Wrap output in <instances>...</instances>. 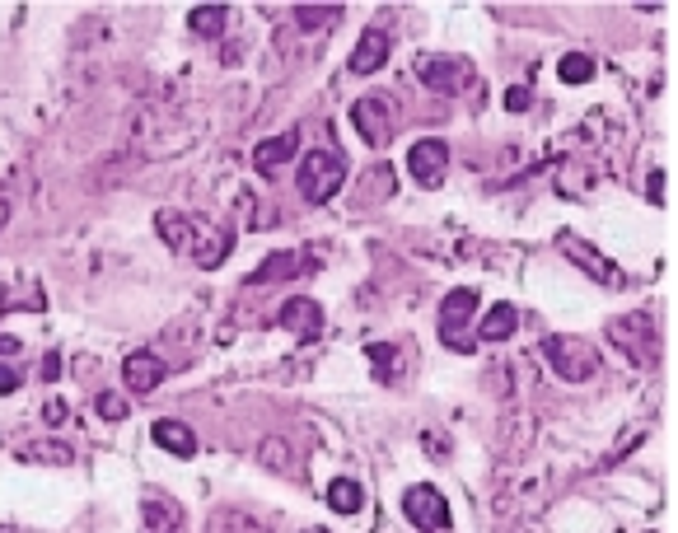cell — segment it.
Instances as JSON below:
<instances>
[{"mask_svg": "<svg viewBox=\"0 0 678 533\" xmlns=\"http://www.w3.org/2000/svg\"><path fill=\"white\" fill-rule=\"evenodd\" d=\"M19 384H24V379H19L15 365H0V398H5V393H15Z\"/></svg>", "mask_w": 678, "mask_h": 533, "instance_id": "f546056e", "label": "cell"}, {"mask_svg": "<svg viewBox=\"0 0 678 533\" xmlns=\"http://www.w3.org/2000/svg\"><path fill=\"white\" fill-rule=\"evenodd\" d=\"M94 407H99L103 421H127V412H131L127 398H117V393H99V403H94Z\"/></svg>", "mask_w": 678, "mask_h": 533, "instance_id": "4316f807", "label": "cell"}, {"mask_svg": "<svg viewBox=\"0 0 678 533\" xmlns=\"http://www.w3.org/2000/svg\"><path fill=\"white\" fill-rule=\"evenodd\" d=\"M225 19H230V10H225V5H192V10H188V29L197 33V38H220V33H225Z\"/></svg>", "mask_w": 678, "mask_h": 533, "instance_id": "d6986e66", "label": "cell"}, {"mask_svg": "<svg viewBox=\"0 0 678 533\" xmlns=\"http://www.w3.org/2000/svg\"><path fill=\"white\" fill-rule=\"evenodd\" d=\"M10 220V202H5V192H0V225Z\"/></svg>", "mask_w": 678, "mask_h": 533, "instance_id": "e575fe53", "label": "cell"}, {"mask_svg": "<svg viewBox=\"0 0 678 533\" xmlns=\"http://www.w3.org/2000/svg\"><path fill=\"white\" fill-rule=\"evenodd\" d=\"M543 361L557 370V379H566V384H585V379L599 375V351H594L585 337H566V332H552V337H543Z\"/></svg>", "mask_w": 678, "mask_h": 533, "instance_id": "7a4b0ae2", "label": "cell"}, {"mask_svg": "<svg viewBox=\"0 0 678 533\" xmlns=\"http://www.w3.org/2000/svg\"><path fill=\"white\" fill-rule=\"evenodd\" d=\"M557 71H562L566 85H585V80L594 75V57H585V52H566Z\"/></svg>", "mask_w": 678, "mask_h": 533, "instance_id": "484cf974", "label": "cell"}, {"mask_svg": "<svg viewBox=\"0 0 678 533\" xmlns=\"http://www.w3.org/2000/svg\"><path fill=\"white\" fill-rule=\"evenodd\" d=\"M515 328H520V309L515 304H491L487 314H482V323H477V337L482 342H505Z\"/></svg>", "mask_w": 678, "mask_h": 533, "instance_id": "e0dca14e", "label": "cell"}, {"mask_svg": "<svg viewBox=\"0 0 678 533\" xmlns=\"http://www.w3.org/2000/svg\"><path fill=\"white\" fill-rule=\"evenodd\" d=\"M473 309H477V290L459 286V290H449V295H445V304H440V342H445L449 351H463V356L473 351V342L463 337V328H468Z\"/></svg>", "mask_w": 678, "mask_h": 533, "instance_id": "8992f818", "label": "cell"}, {"mask_svg": "<svg viewBox=\"0 0 678 533\" xmlns=\"http://www.w3.org/2000/svg\"><path fill=\"white\" fill-rule=\"evenodd\" d=\"M389 197H393V169L389 164H375L361 178V202H389Z\"/></svg>", "mask_w": 678, "mask_h": 533, "instance_id": "cb8c5ba5", "label": "cell"}, {"mask_svg": "<svg viewBox=\"0 0 678 533\" xmlns=\"http://www.w3.org/2000/svg\"><path fill=\"white\" fill-rule=\"evenodd\" d=\"M295 150H300V131H286V136L262 141L258 150H253V164H258V173H276L281 164H290V159H295Z\"/></svg>", "mask_w": 678, "mask_h": 533, "instance_id": "2e32d148", "label": "cell"}, {"mask_svg": "<svg viewBox=\"0 0 678 533\" xmlns=\"http://www.w3.org/2000/svg\"><path fill=\"white\" fill-rule=\"evenodd\" d=\"M178 253H188L197 267H220V262L234 253V239H230V230H220V225H211L206 216H188L183 211V248Z\"/></svg>", "mask_w": 678, "mask_h": 533, "instance_id": "277c9868", "label": "cell"}, {"mask_svg": "<svg viewBox=\"0 0 678 533\" xmlns=\"http://www.w3.org/2000/svg\"><path fill=\"white\" fill-rule=\"evenodd\" d=\"M141 519L145 533H183V505L174 496H164V491H145Z\"/></svg>", "mask_w": 678, "mask_h": 533, "instance_id": "5bb4252c", "label": "cell"}, {"mask_svg": "<svg viewBox=\"0 0 678 533\" xmlns=\"http://www.w3.org/2000/svg\"><path fill=\"white\" fill-rule=\"evenodd\" d=\"M557 248H562V258L566 262H576L580 272L590 276V281H599V286H608V290H622L627 286V276H622V267H613V262L599 253V248H590L580 234H562L557 239Z\"/></svg>", "mask_w": 678, "mask_h": 533, "instance_id": "5b68a950", "label": "cell"}, {"mask_svg": "<svg viewBox=\"0 0 678 533\" xmlns=\"http://www.w3.org/2000/svg\"><path fill=\"white\" fill-rule=\"evenodd\" d=\"M10 351H19L15 337H0V356H10Z\"/></svg>", "mask_w": 678, "mask_h": 533, "instance_id": "836d02e7", "label": "cell"}, {"mask_svg": "<svg viewBox=\"0 0 678 533\" xmlns=\"http://www.w3.org/2000/svg\"><path fill=\"white\" fill-rule=\"evenodd\" d=\"M150 435H155L159 449H169V454H178V459L197 454V435H192L183 421H155V426H150Z\"/></svg>", "mask_w": 678, "mask_h": 533, "instance_id": "ac0fdd59", "label": "cell"}, {"mask_svg": "<svg viewBox=\"0 0 678 533\" xmlns=\"http://www.w3.org/2000/svg\"><path fill=\"white\" fill-rule=\"evenodd\" d=\"M370 365H375V375L384 379V384H398V370H403V351L393 342H379L370 346Z\"/></svg>", "mask_w": 678, "mask_h": 533, "instance_id": "7402d4cb", "label": "cell"}, {"mask_svg": "<svg viewBox=\"0 0 678 533\" xmlns=\"http://www.w3.org/2000/svg\"><path fill=\"white\" fill-rule=\"evenodd\" d=\"M309 533H323V529H309Z\"/></svg>", "mask_w": 678, "mask_h": 533, "instance_id": "d590c367", "label": "cell"}, {"mask_svg": "<svg viewBox=\"0 0 678 533\" xmlns=\"http://www.w3.org/2000/svg\"><path fill=\"white\" fill-rule=\"evenodd\" d=\"M61 375V356H57V351H52V356H47V361H43V379H47V384H52V379H57Z\"/></svg>", "mask_w": 678, "mask_h": 533, "instance_id": "4dcf8cb0", "label": "cell"}, {"mask_svg": "<svg viewBox=\"0 0 678 533\" xmlns=\"http://www.w3.org/2000/svg\"><path fill=\"white\" fill-rule=\"evenodd\" d=\"M164 375H169V365L159 361L155 351H131L127 361H122V384L136 393H155L164 384Z\"/></svg>", "mask_w": 678, "mask_h": 533, "instance_id": "7c38bea8", "label": "cell"}, {"mask_svg": "<svg viewBox=\"0 0 678 533\" xmlns=\"http://www.w3.org/2000/svg\"><path fill=\"white\" fill-rule=\"evenodd\" d=\"M318 262L309 258V253H295V248H286V253H272V258H262L258 267H253V286H276V281H290V276L300 272H314Z\"/></svg>", "mask_w": 678, "mask_h": 533, "instance_id": "8fae6325", "label": "cell"}, {"mask_svg": "<svg viewBox=\"0 0 678 533\" xmlns=\"http://www.w3.org/2000/svg\"><path fill=\"white\" fill-rule=\"evenodd\" d=\"M290 15H295L300 29H328V24H337L347 10H342V5H295Z\"/></svg>", "mask_w": 678, "mask_h": 533, "instance_id": "603a6c76", "label": "cell"}, {"mask_svg": "<svg viewBox=\"0 0 678 533\" xmlns=\"http://www.w3.org/2000/svg\"><path fill=\"white\" fill-rule=\"evenodd\" d=\"M403 510H407V519H412V524H417L421 533H440V529H449V501L431 487V482H417V487H407Z\"/></svg>", "mask_w": 678, "mask_h": 533, "instance_id": "52a82bcc", "label": "cell"}, {"mask_svg": "<svg viewBox=\"0 0 678 533\" xmlns=\"http://www.w3.org/2000/svg\"><path fill=\"white\" fill-rule=\"evenodd\" d=\"M529 103H534V94H529V89H524V85L505 89V108H510V113H524V108H529Z\"/></svg>", "mask_w": 678, "mask_h": 533, "instance_id": "f1b7e54d", "label": "cell"}, {"mask_svg": "<svg viewBox=\"0 0 678 533\" xmlns=\"http://www.w3.org/2000/svg\"><path fill=\"white\" fill-rule=\"evenodd\" d=\"M646 192H650V202H660V192H664V173H660V169L650 173V183H646Z\"/></svg>", "mask_w": 678, "mask_h": 533, "instance_id": "1f68e13d", "label": "cell"}, {"mask_svg": "<svg viewBox=\"0 0 678 533\" xmlns=\"http://www.w3.org/2000/svg\"><path fill=\"white\" fill-rule=\"evenodd\" d=\"M608 342L618 346L622 356L641 370H655L660 365V323L655 314H622L608 323Z\"/></svg>", "mask_w": 678, "mask_h": 533, "instance_id": "6da1fadb", "label": "cell"}, {"mask_svg": "<svg viewBox=\"0 0 678 533\" xmlns=\"http://www.w3.org/2000/svg\"><path fill=\"white\" fill-rule=\"evenodd\" d=\"M206 533H267L253 515H244V510H216L211 515V524H206Z\"/></svg>", "mask_w": 678, "mask_h": 533, "instance_id": "44dd1931", "label": "cell"}, {"mask_svg": "<svg viewBox=\"0 0 678 533\" xmlns=\"http://www.w3.org/2000/svg\"><path fill=\"white\" fill-rule=\"evenodd\" d=\"M417 80L426 89H435V94H463V85L473 80V71H468V61H459V57H421Z\"/></svg>", "mask_w": 678, "mask_h": 533, "instance_id": "9c48e42d", "label": "cell"}, {"mask_svg": "<svg viewBox=\"0 0 678 533\" xmlns=\"http://www.w3.org/2000/svg\"><path fill=\"white\" fill-rule=\"evenodd\" d=\"M258 459L267 463V468H286V463H290V449H286V440H262Z\"/></svg>", "mask_w": 678, "mask_h": 533, "instance_id": "83f0119b", "label": "cell"}, {"mask_svg": "<svg viewBox=\"0 0 678 533\" xmlns=\"http://www.w3.org/2000/svg\"><path fill=\"white\" fill-rule=\"evenodd\" d=\"M19 459L24 463H75V449L61 445V440H33V445H19Z\"/></svg>", "mask_w": 678, "mask_h": 533, "instance_id": "ffe728a7", "label": "cell"}, {"mask_svg": "<svg viewBox=\"0 0 678 533\" xmlns=\"http://www.w3.org/2000/svg\"><path fill=\"white\" fill-rule=\"evenodd\" d=\"M351 122L361 131V141L375 145V150H384V145L393 141V108H389V99H379V94L351 103Z\"/></svg>", "mask_w": 678, "mask_h": 533, "instance_id": "ba28073f", "label": "cell"}, {"mask_svg": "<svg viewBox=\"0 0 678 533\" xmlns=\"http://www.w3.org/2000/svg\"><path fill=\"white\" fill-rule=\"evenodd\" d=\"M389 33L384 29H365L361 43H356V52H351V71L356 75H375L384 61H389Z\"/></svg>", "mask_w": 678, "mask_h": 533, "instance_id": "9a60e30c", "label": "cell"}, {"mask_svg": "<svg viewBox=\"0 0 678 533\" xmlns=\"http://www.w3.org/2000/svg\"><path fill=\"white\" fill-rule=\"evenodd\" d=\"M43 417H47V421H61V417H66V403H47Z\"/></svg>", "mask_w": 678, "mask_h": 533, "instance_id": "d6a6232c", "label": "cell"}, {"mask_svg": "<svg viewBox=\"0 0 678 533\" xmlns=\"http://www.w3.org/2000/svg\"><path fill=\"white\" fill-rule=\"evenodd\" d=\"M276 323L286 332H295L300 342H314L318 332H323V309H318L314 300H304V295H295V300L281 304V314H276Z\"/></svg>", "mask_w": 678, "mask_h": 533, "instance_id": "4fadbf2b", "label": "cell"}, {"mask_svg": "<svg viewBox=\"0 0 678 533\" xmlns=\"http://www.w3.org/2000/svg\"><path fill=\"white\" fill-rule=\"evenodd\" d=\"M407 169L417 178L421 188H440L445 183V169H449V145L440 136H426V141L412 145V155H407Z\"/></svg>", "mask_w": 678, "mask_h": 533, "instance_id": "30bf717a", "label": "cell"}, {"mask_svg": "<svg viewBox=\"0 0 678 533\" xmlns=\"http://www.w3.org/2000/svg\"><path fill=\"white\" fill-rule=\"evenodd\" d=\"M347 183V155L342 150H309L300 164V197L309 206H323Z\"/></svg>", "mask_w": 678, "mask_h": 533, "instance_id": "3957f363", "label": "cell"}, {"mask_svg": "<svg viewBox=\"0 0 678 533\" xmlns=\"http://www.w3.org/2000/svg\"><path fill=\"white\" fill-rule=\"evenodd\" d=\"M361 487H356V482H351V477H337V482H332L328 487V505L332 510H337V515H356V510H361Z\"/></svg>", "mask_w": 678, "mask_h": 533, "instance_id": "d4e9b609", "label": "cell"}]
</instances>
